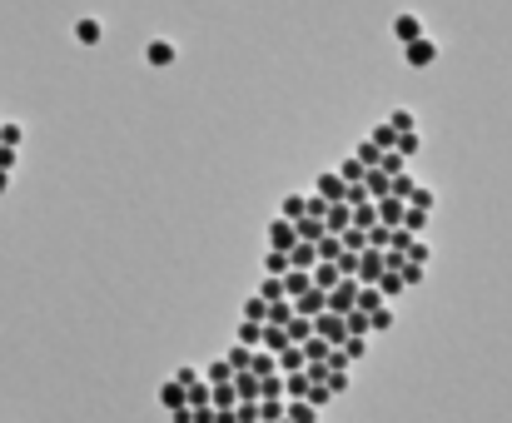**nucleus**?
<instances>
[{"label":"nucleus","instance_id":"obj_33","mask_svg":"<svg viewBox=\"0 0 512 423\" xmlns=\"http://www.w3.org/2000/svg\"><path fill=\"white\" fill-rule=\"evenodd\" d=\"M398 229H408V234L418 239V234L428 229V214H423V210H413V205H408V210H403V224H398Z\"/></svg>","mask_w":512,"mask_h":423},{"label":"nucleus","instance_id":"obj_3","mask_svg":"<svg viewBox=\"0 0 512 423\" xmlns=\"http://www.w3.org/2000/svg\"><path fill=\"white\" fill-rule=\"evenodd\" d=\"M378 274H383V249H363V254H358L353 279H358L363 289H373V284H378Z\"/></svg>","mask_w":512,"mask_h":423},{"label":"nucleus","instance_id":"obj_38","mask_svg":"<svg viewBox=\"0 0 512 423\" xmlns=\"http://www.w3.org/2000/svg\"><path fill=\"white\" fill-rule=\"evenodd\" d=\"M378 224V205L368 200V205H353V229H373Z\"/></svg>","mask_w":512,"mask_h":423},{"label":"nucleus","instance_id":"obj_21","mask_svg":"<svg viewBox=\"0 0 512 423\" xmlns=\"http://www.w3.org/2000/svg\"><path fill=\"white\" fill-rule=\"evenodd\" d=\"M284 334H289V344H304V339H314V319H304V314H294V319L284 324Z\"/></svg>","mask_w":512,"mask_h":423},{"label":"nucleus","instance_id":"obj_37","mask_svg":"<svg viewBox=\"0 0 512 423\" xmlns=\"http://www.w3.org/2000/svg\"><path fill=\"white\" fill-rule=\"evenodd\" d=\"M184 404H189V409H209V384H204V379L189 384V389H184Z\"/></svg>","mask_w":512,"mask_h":423},{"label":"nucleus","instance_id":"obj_44","mask_svg":"<svg viewBox=\"0 0 512 423\" xmlns=\"http://www.w3.org/2000/svg\"><path fill=\"white\" fill-rule=\"evenodd\" d=\"M408 244H413V234H408V229H398V224H393V229H388V244H383V249H393V254H403V249H408Z\"/></svg>","mask_w":512,"mask_h":423},{"label":"nucleus","instance_id":"obj_19","mask_svg":"<svg viewBox=\"0 0 512 423\" xmlns=\"http://www.w3.org/2000/svg\"><path fill=\"white\" fill-rule=\"evenodd\" d=\"M304 289H314V284H309V269H289V274H284V299H299Z\"/></svg>","mask_w":512,"mask_h":423},{"label":"nucleus","instance_id":"obj_46","mask_svg":"<svg viewBox=\"0 0 512 423\" xmlns=\"http://www.w3.org/2000/svg\"><path fill=\"white\" fill-rule=\"evenodd\" d=\"M339 349H343V359L353 364V359H363V354H368V339H343Z\"/></svg>","mask_w":512,"mask_h":423},{"label":"nucleus","instance_id":"obj_17","mask_svg":"<svg viewBox=\"0 0 512 423\" xmlns=\"http://www.w3.org/2000/svg\"><path fill=\"white\" fill-rule=\"evenodd\" d=\"M284 419L289 423H319V409H309L304 399H284Z\"/></svg>","mask_w":512,"mask_h":423},{"label":"nucleus","instance_id":"obj_4","mask_svg":"<svg viewBox=\"0 0 512 423\" xmlns=\"http://www.w3.org/2000/svg\"><path fill=\"white\" fill-rule=\"evenodd\" d=\"M179 60V50H174V40H165V35H155V40H145V65L150 70H165V65H174Z\"/></svg>","mask_w":512,"mask_h":423},{"label":"nucleus","instance_id":"obj_16","mask_svg":"<svg viewBox=\"0 0 512 423\" xmlns=\"http://www.w3.org/2000/svg\"><path fill=\"white\" fill-rule=\"evenodd\" d=\"M339 279H343V274L334 269V264H314V269H309V284H314V289H324V294H329Z\"/></svg>","mask_w":512,"mask_h":423},{"label":"nucleus","instance_id":"obj_51","mask_svg":"<svg viewBox=\"0 0 512 423\" xmlns=\"http://www.w3.org/2000/svg\"><path fill=\"white\" fill-rule=\"evenodd\" d=\"M194 414V423H214V409H189Z\"/></svg>","mask_w":512,"mask_h":423},{"label":"nucleus","instance_id":"obj_40","mask_svg":"<svg viewBox=\"0 0 512 423\" xmlns=\"http://www.w3.org/2000/svg\"><path fill=\"white\" fill-rule=\"evenodd\" d=\"M363 175H368V170H363V165H358L353 155H348V160L339 165V180H343V185H363Z\"/></svg>","mask_w":512,"mask_h":423},{"label":"nucleus","instance_id":"obj_30","mask_svg":"<svg viewBox=\"0 0 512 423\" xmlns=\"http://www.w3.org/2000/svg\"><path fill=\"white\" fill-rule=\"evenodd\" d=\"M299 349H304V364H324V359H329V349H334V344H324V339H304V344H299Z\"/></svg>","mask_w":512,"mask_h":423},{"label":"nucleus","instance_id":"obj_48","mask_svg":"<svg viewBox=\"0 0 512 423\" xmlns=\"http://www.w3.org/2000/svg\"><path fill=\"white\" fill-rule=\"evenodd\" d=\"M324 369H329V374H348V359H343V349H329Z\"/></svg>","mask_w":512,"mask_h":423},{"label":"nucleus","instance_id":"obj_24","mask_svg":"<svg viewBox=\"0 0 512 423\" xmlns=\"http://www.w3.org/2000/svg\"><path fill=\"white\" fill-rule=\"evenodd\" d=\"M264 354H279V349H289V334L279 329V324H264V344H259Z\"/></svg>","mask_w":512,"mask_h":423},{"label":"nucleus","instance_id":"obj_43","mask_svg":"<svg viewBox=\"0 0 512 423\" xmlns=\"http://www.w3.org/2000/svg\"><path fill=\"white\" fill-rule=\"evenodd\" d=\"M249 354H254V349H244V344H234V349L224 354V364H229L234 374H244V369H249Z\"/></svg>","mask_w":512,"mask_h":423},{"label":"nucleus","instance_id":"obj_7","mask_svg":"<svg viewBox=\"0 0 512 423\" xmlns=\"http://www.w3.org/2000/svg\"><path fill=\"white\" fill-rule=\"evenodd\" d=\"M75 40H80L85 50H95V45L105 40V20H100V15H80V20H75Z\"/></svg>","mask_w":512,"mask_h":423},{"label":"nucleus","instance_id":"obj_42","mask_svg":"<svg viewBox=\"0 0 512 423\" xmlns=\"http://www.w3.org/2000/svg\"><path fill=\"white\" fill-rule=\"evenodd\" d=\"M264 314H269V304H264L259 294H249V299H244V319H249V324H264Z\"/></svg>","mask_w":512,"mask_h":423},{"label":"nucleus","instance_id":"obj_39","mask_svg":"<svg viewBox=\"0 0 512 423\" xmlns=\"http://www.w3.org/2000/svg\"><path fill=\"white\" fill-rule=\"evenodd\" d=\"M160 404H165V414H170V409H184V389H179V384H160Z\"/></svg>","mask_w":512,"mask_h":423},{"label":"nucleus","instance_id":"obj_8","mask_svg":"<svg viewBox=\"0 0 512 423\" xmlns=\"http://www.w3.org/2000/svg\"><path fill=\"white\" fill-rule=\"evenodd\" d=\"M294 304V314H304V319H314V314H324L329 309V294L324 289H304L299 299H289Z\"/></svg>","mask_w":512,"mask_h":423},{"label":"nucleus","instance_id":"obj_26","mask_svg":"<svg viewBox=\"0 0 512 423\" xmlns=\"http://www.w3.org/2000/svg\"><path fill=\"white\" fill-rule=\"evenodd\" d=\"M403 259H408V264H423V269H428V259H433V244H428V239H413V244L403 249Z\"/></svg>","mask_w":512,"mask_h":423},{"label":"nucleus","instance_id":"obj_41","mask_svg":"<svg viewBox=\"0 0 512 423\" xmlns=\"http://www.w3.org/2000/svg\"><path fill=\"white\" fill-rule=\"evenodd\" d=\"M423 274H428V269H423V264H408V259H403V269H398L403 289H418V284H423Z\"/></svg>","mask_w":512,"mask_h":423},{"label":"nucleus","instance_id":"obj_50","mask_svg":"<svg viewBox=\"0 0 512 423\" xmlns=\"http://www.w3.org/2000/svg\"><path fill=\"white\" fill-rule=\"evenodd\" d=\"M170 423H194V414H189V404H184V409H170Z\"/></svg>","mask_w":512,"mask_h":423},{"label":"nucleus","instance_id":"obj_23","mask_svg":"<svg viewBox=\"0 0 512 423\" xmlns=\"http://www.w3.org/2000/svg\"><path fill=\"white\" fill-rule=\"evenodd\" d=\"M388 125H393V135H408V130H418V115H413L408 105H398V110L388 115Z\"/></svg>","mask_w":512,"mask_h":423},{"label":"nucleus","instance_id":"obj_12","mask_svg":"<svg viewBox=\"0 0 512 423\" xmlns=\"http://www.w3.org/2000/svg\"><path fill=\"white\" fill-rule=\"evenodd\" d=\"M348 224H353V210H348V205H329V210H324V229H329V234H343V229H348Z\"/></svg>","mask_w":512,"mask_h":423},{"label":"nucleus","instance_id":"obj_49","mask_svg":"<svg viewBox=\"0 0 512 423\" xmlns=\"http://www.w3.org/2000/svg\"><path fill=\"white\" fill-rule=\"evenodd\" d=\"M20 140H25V130H20V125H5V130H0V145H10V150H15Z\"/></svg>","mask_w":512,"mask_h":423},{"label":"nucleus","instance_id":"obj_18","mask_svg":"<svg viewBox=\"0 0 512 423\" xmlns=\"http://www.w3.org/2000/svg\"><path fill=\"white\" fill-rule=\"evenodd\" d=\"M393 155H403V160H413V155H423V130H408V135H398V145H393Z\"/></svg>","mask_w":512,"mask_h":423},{"label":"nucleus","instance_id":"obj_13","mask_svg":"<svg viewBox=\"0 0 512 423\" xmlns=\"http://www.w3.org/2000/svg\"><path fill=\"white\" fill-rule=\"evenodd\" d=\"M294 239H299V234H294L289 219H274V224H269V249H289Z\"/></svg>","mask_w":512,"mask_h":423},{"label":"nucleus","instance_id":"obj_28","mask_svg":"<svg viewBox=\"0 0 512 423\" xmlns=\"http://www.w3.org/2000/svg\"><path fill=\"white\" fill-rule=\"evenodd\" d=\"M259 299H264V304H279V299H284V279L264 274V279H259Z\"/></svg>","mask_w":512,"mask_h":423},{"label":"nucleus","instance_id":"obj_11","mask_svg":"<svg viewBox=\"0 0 512 423\" xmlns=\"http://www.w3.org/2000/svg\"><path fill=\"white\" fill-rule=\"evenodd\" d=\"M373 205H378V224H383V229L403 224V210H408L403 200H393V195H388V200H373Z\"/></svg>","mask_w":512,"mask_h":423},{"label":"nucleus","instance_id":"obj_14","mask_svg":"<svg viewBox=\"0 0 512 423\" xmlns=\"http://www.w3.org/2000/svg\"><path fill=\"white\" fill-rule=\"evenodd\" d=\"M274 364H279V374H299V369H304V349H299V344H289V349H279V354H274Z\"/></svg>","mask_w":512,"mask_h":423},{"label":"nucleus","instance_id":"obj_10","mask_svg":"<svg viewBox=\"0 0 512 423\" xmlns=\"http://www.w3.org/2000/svg\"><path fill=\"white\" fill-rule=\"evenodd\" d=\"M284 259H289V269H314V264H319L314 244H304V239H294V244L284 249Z\"/></svg>","mask_w":512,"mask_h":423},{"label":"nucleus","instance_id":"obj_5","mask_svg":"<svg viewBox=\"0 0 512 423\" xmlns=\"http://www.w3.org/2000/svg\"><path fill=\"white\" fill-rule=\"evenodd\" d=\"M358 289H363L358 279H339V284L329 289V314H348V309L358 304Z\"/></svg>","mask_w":512,"mask_h":423},{"label":"nucleus","instance_id":"obj_27","mask_svg":"<svg viewBox=\"0 0 512 423\" xmlns=\"http://www.w3.org/2000/svg\"><path fill=\"white\" fill-rule=\"evenodd\" d=\"M264 274H274V279H284V274H289V259H284V249H264Z\"/></svg>","mask_w":512,"mask_h":423},{"label":"nucleus","instance_id":"obj_34","mask_svg":"<svg viewBox=\"0 0 512 423\" xmlns=\"http://www.w3.org/2000/svg\"><path fill=\"white\" fill-rule=\"evenodd\" d=\"M368 145H378V150H393L398 145V135H393V125L383 120V125H373V135H368Z\"/></svg>","mask_w":512,"mask_h":423},{"label":"nucleus","instance_id":"obj_47","mask_svg":"<svg viewBox=\"0 0 512 423\" xmlns=\"http://www.w3.org/2000/svg\"><path fill=\"white\" fill-rule=\"evenodd\" d=\"M174 384H179V389L199 384V369H194V364H179V369H174Z\"/></svg>","mask_w":512,"mask_h":423},{"label":"nucleus","instance_id":"obj_20","mask_svg":"<svg viewBox=\"0 0 512 423\" xmlns=\"http://www.w3.org/2000/svg\"><path fill=\"white\" fill-rule=\"evenodd\" d=\"M393 319H398V314H393V304H378V309L368 314V334H388V329H393Z\"/></svg>","mask_w":512,"mask_h":423},{"label":"nucleus","instance_id":"obj_32","mask_svg":"<svg viewBox=\"0 0 512 423\" xmlns=\"http://www.w3.org/2000/svg\"><path fill=\"white\" fill-rule=\"evenodd\" d=\"M284 379V399H304L309 394V379H304V369L299 374H279Z\"/></svg>","mask_w":512,"mask_h":423},{"label":"nucleus","instance_id":"obj_22","mask_svg":"<svg viewBox=\"0 0 512 423\" xmlns=\"http://www.w3.org/2000/svg\"><path fill=\"white\" fill-rule=\"evenodd\" d=\"M408 205H413V210H423V214H433V205H438L433 185H423V180H418V185H413V195H408Z\"/></svg>","mask_w":512,"mask_h":423},{"label":"nucleus","instance_id":"obj_36","mask_svg":"<svg viewBox=\"0 0 512 423\" xmlns=\"http://www.w3.org/2000/svg\"><path fill=\"white\" fill-rule=\"evenodd\" d=\"M289 319H294V304H289V299H279V304H269V314H264V324H279V329H284Z\"/></svg>","mask_w":512,"mask_h":423},{"label":"nucleus","instance_id":"obj_35","mask_svg":"<svg viewBox=\"0 0 512 423\" xmlns=\"http://www.w3.org/2000/svg\"><path fill=\"white\" fill-rule=\"evenodd\" d=\"M373 289H378V294H383V299H398V294H403V279H398V274H388V269H383V274H378V284H373Z\"/></svg>","mask_w":512,"mask_h":423},{"label":"nucleus","instance_id":"obj_9","mask_svg":"<svg viewBox=\"0 0 512 423\" xmlns=\"http://www.w3.org/2000/svg\"><path fill=\"white\" fill-rule=\"evenodd\" d=\"M314 195H319V200H329V205H339V200H343V180H339V170H324V175L314 180Z\"/></svg>","mask_w":512,"mask_h":423},{"label":"nucleus","instance_id":"obj_29","mask_svg":"<svg viewBox=\"0 0 512 423\" xmlns=\"http://www.w3.org/2000/svg\"><path fill=\"white\" fill-rule=\"evenodd\" d=\"M234 339H239V344H244V349H259V344H264V324H249V319H244V324H239V334H234Z\"/></svg>","mask_w":512,"mask_h":423},{"label":"nucleus","instance_id":"obj_1","mask_svg":"<svg viewBox=\"0 0 512 423\" xmlns=\"http://www.w3.org/2000/svg\"><path fill=\"white\" fill-rule=\"evenodd\" d=\"M314 339H324V344H334L339 349L343 339H348V329H343V314H314Z\"/></svg>","mask_w":512,"mask_h":423},{"label":"nucleus","instance_id":"obj_31","mask_svg":"<svg viewBox=\"0 0 512 423\" xmlns=\"http://www.w3.org/2000/svg\"><path fill=\"white\" fill-rule=\"evenodd\" d=\"M199 379H204V384H229V379H234V369H229L224 359H214V364H204V374H199Z\"/></svg>","mask_w":512,"mask_h":423},{"label":"nucleus","instance_id":"obj_25","mask_svg":"<svg viewBox=\"0 0 512 423\" xmlns=\"http://www.w3.org/2000/svg\"><path fill=\"white\" fill-rule=\"evenodd\" d=\"M279 219H289V224H294V219H304V190H289V195H284Z\"/></svg>","mask_w":512,"mask_h":423},{"label":"nucleus","instance_id":"obj_15","mask_svg":"<svg viewBox=\"0 0 512 423\" xmlns=\"http://www.w3.org/2000/svg\"><path fill=\"white\" fill-rule=\"evenodd\" d=\"M234 394H239V404H259V379L244 369V374H234Z\"/></svg>","mask_w":512,"mask_h":423},{"label":"nucleus","instance_id":"obj_45","mask_svg":"<svg viewBox=\"0 0 512 423\" xmlns=\"http://www.w3.org/2000/svg\"><path fill=\"white\" fill-rule=\"evenodd\" d=\"M378 304H388V299H383L378 289H358V304H353V309H363V314H373Z\"/></svg>","mask_w":512,"mask_h":423},{"label":"nucleus","instance_id":"obj_52","mask_svg":"<svg viewBox=\"0 0 512 423\" xmlns=\"http://www.w3.org/2000/svg\"><path fill=\"white\" fill-rule=\"evenodd\" d=\"M5 185H10V180H5V175H0V195H5Z\"/></svg>","mask_w":512,"mask_h":423},{"label":"nucleus","instance_id":"obj_6","mask_svg":"<svg viewBox=\"0 0 512 423\" xmlns=\"http://www.w3.org/2000/svg\"><path fill=\"white\" fill-rule=\"evenodd\" d=\"M403 60L413 65V70H428V65H438V45L423 35V40H413V45H403Z\"/></svg>","mask_w":512,"mask_h":423},{"label":"nucleus","instance_id":"obj_2","mask_svg":"<svg viewBox=\"0 0 512 423\" xmlns=\"http://www.w3.org/2000/svg\"><path fill=\"white\" fill-rule=\"evenodd\" d=\"M393 35H398V45L423 40V15H418V10H398V15H393Z\"/></svg>","mask_w":512,"mask_h":423}]
</instances>
